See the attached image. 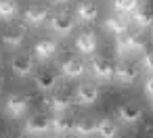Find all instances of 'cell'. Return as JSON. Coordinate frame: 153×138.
I'll return each mask as SVG.
<instances>
[{
    "instance_id": "5b68a950",
    "label": "cell",
    "mask_w": 153,
    "mask_h": 138,
    "mask_svg": "<svg viewBox=\"0 0 153 138\" xmlns=\"http://www.w3.org/2000/svg\"><path fill=\"white\" fill-rule=\"evenodd\" d=\"M115 117L122 125H136L143 119V107L136 103H124L115 109Z\"/></svg>"
},
{
    "instance_id": "9c48e42d",
    "label": "cell",
    "mask_w": 153,
    "mask_h": 138,
    "mask_svg": "<svg viewBox=\"0 0 153 138\" xmlns=\"http://www.w3.org/2000/svg\"><path fill=\"white\" fill-rule=\"evenodd\" d=\"M76 50L84 57H92L97 52V46H99V40H97V34L90 32V30H84L76 36V42H74Z\"/></svg>"
},
{
    "instance_id": "83f0119b",
    "label": "cell",
    "mask_w": 153,
    "mask_h": 138,
    "mask_svg": "<svg viewBox=\"0 0 153 138\" xmlns=\"http://www.w3.org/2000/svg\"><path fill=\"white\" fill-rule=\"evenodd\" d=\"M51 2H55V4H67L69 0H51Z\"/></svg>"
},
{
    "instance_id": "f1b7e54d",
    "label": "cell",
    "mask_w": 153,
    "mask_h": 138,
    "mask_svg": "<svg viewBox=\"0 0 153 138\" xmlns=\"http://www.w3.org/2000/svg\"><path fill=\"white\" fill-rule=\"evenodd\" d=\"M2 88H4V80H2V75H0V92H2Z\"/></svg>"
},
{
    "instance_id": "7a4b0ae2",
    "label": "cell",
    "mask_w": 153,
    "mask_h": 138,
    "mask_svg": "<svg viewBox=\"0 0 153 138\" xmlns=\"http://www.w3.org/2000/svg\"><path fill=\"white\" fill-rule=\"evenodd\" d=\"M46 21H48L51 32H53L55 36H59V38L69 36V34L74 32V27H76V17H74V13H69V11H57L55 15H48Z\"/></svg>"
},
{
    "instance_id": "277c9868",
    "label": "cell",
    "mask_w": 153,
    "mask_h": 138,
    "mask_svg": "<svg viewBox=\"0 0 153 138\" xmlns=\"http://www.w3.org/2000/svg\"><path fill=\"white\" fill-rule=\"evenodd\" d=\"M27 111H30V96L19 94V92L7 96V100H4V115H7V117L19 119V117H23Z\"/></svg>"
},
{
    "instance_id": "ac0fdd59",
    "label": "cell",
    "mask_w": 153,
    "mask_h": 138,
    "mask_svg": "<svg viewBox=\"0 0 153 138\" xmlns=\"http://www.w3.org/2000/svg\"><path fill=\"white\" fill-rule=\"evenodd\" d=\"M80 23H86V25H90V23H94L97 21V17H99V9H97V4L92 2V0H82V2L76 7V15H74Z\"/></svg>"
},
{
    "instance_id": "2e32d148",
    "label": "cell",
    "mask_w": 153,
    "mask_h": 138,
    "mask_svg": "<svg viewBox=\"0 0 153 138\" xmlns=\"http://www.w3.org/2000/svg\"><path fill=\"white\" fill-rule=\"evenodd\" d=\"M74 123H76V119H74V115H71L69 111H65V113H55V117L51 119V130H53L57 136H67V134L74 132Z\"/></svg>"
},
{
    "instance_id": "4316f807",
    "label": "cell",
    "mask_w": 153,
    "mask_h": 138,
    "mask_svg": "<svg viewBox=\"0 0 153 138\" xmlns=\"http://www.w3.org/2000/svg\"><path fill=\"white\" fill-rule=\"evenodd\" d=\"M0 138H21L19 134H15V132H7V134H2Z\"/></svg>"
},
{
    "instance_id": "6da1fadb",
    "label": "cell",
    "mask_w": 153,
    "mask_h": 138,
    "mask_svg": "<svg viewBox=\"0 0 153 138\" xmlns=\"http://www.w3.org/2000/svg\"><path fill=\"white\" fill-rule=\"evenodd\" d=\"M115 38H117L115 50H117V57L120 59H126L132 52H143L145 50V42H143L140 34H136V32H128L126 30L124 34H120Z\"/></svg>"
},
{
    "instance_id": "8992f818",
    "label": "cell",
    "mask_w": 153,
    "mask_h": 138,
    "mask_svg": "<svg viewBox=\"0 0 153 138\" xmlns=\"http://www.w3.org/2000/svg\"><path fill=\"white\" fill-rule=\"evenodd\" d=\"M90 75L99 82H111L113 80V65L105 59V57H94L90 59V67H88Z\"/></svg>"
},
{
    "instance_id": "44dd1931",
    "label": "cell",
    "mask_w": 153,
    "mask_h": 138,
    "mask_svg": "<svg viewBox=\"0 0 153 138\" xmlns=\"http://www.w3.org/2000/svg\"><path fill=\"white\" fill-rule=\"evenodd\" d=\"M130 15H132L134 25L140 27V30H149L151 23H153V15H151V9H149V7H140V4H138Z\"/></svg>"
},
{
    "instance_id": "cb8c5ba5",
    "label": "cell",
    "mask_w": 153,
    "mask_h": 138,
    "mask_svg": "<svg viewBox=\"0 0 153 138\" xmlns=\"http://www.w3.org/2000/svg\"><path fill=\"white\" fill-rule=\"evenodd\" d=\"M113 11H117L120 15H130L140 2H138V0H113Z\"/></svg>"
},
{
    "instance_id": "5bb4252c",
    "label": "cell",
    "mask_w": 153,
    "mask_h": 138,
    "mask_svg": "<svg viewBox=\"0 0 153 138\" xmlns=\"http://www.w3.org/2000/svg\"><path fill=\"white\" fill-rule=\"evenodd\" d=\"M34 65H36L34 57L32 55H25V52L15 55L13 61H11V69H13V73L17 77H30L34 73Z\"/></svg>"
},
{
    "instance_id": "4fadbf2b",
    "label": "cell",
    "mask_w": 153,
    "mask_h": 138,
    "mask_svg": "<svg viewBox=\"0 0 153 138\" xmlns=\"http://www.w3.org/2000/svg\"><path fill=\"white\" fill-rule=\"evenodd\" d=\"M59 73L63 77H69V80H80L84 73H86V63L80 59V57H67L61 67H59Z\"/></svg>"
},
{
    "instance_id": "d4e9b609",
    "label": "cell",
    "mask_w": 153,
    "mask_h": 138,
    "mask_svg": "<svg viewBox=\"0 0 153 138\" xmlns=\"http://www.w3.org/2000/svg\"><path fill=\"white\" fill-rule=\"evenodd\" d=\"M140 69H145L147 73L151 71V67H153V52L151 50H145L143 52V59H140V65H138Z\"/></svg>"
},
{
    "instance_id": "f546056e",
    "label": "cell",
    "mask_w": 153,
    "mask_h": 138,
    "mask_svg": "<svg viewBox=\"0 0 153 138\" xmlns=\"http://www.w3.org/2000/svg\"><path fill=\"white\" fill-rule=\"evenodd\" d=\"M57 138H59V136H57Z\"/></svg>"
},
{
    "instance_id": "30bf717a",
    "label": "cell",
    "mask_w": 153,
    "mask_h": 138,
    "mask_svg": "<svg viewBox=\"0 0 153 138\" xmlns=\"http://www.w3.org/2000/svg\"><path fill=\"white\" fill-rule=\"evenodd\" d=\"M48 15H51V11H48L46 4H38V2H34V4H30V7L23 11V23L34 25V27H40L42 23H46Z\"/></svg>"
},
{
    "instance_id": "9a60e30c",
    "label": "cell",
    "mask_w": 153,
    "mask_h": 138,
    "mask_svg": "<svg viewBox=\"0 0 153 138\" xmlns=\"http://www.w3.org/2000/svg\"><path fill=\"white\" fill-rule=\"evenodd\" d=\"M99 94H101V90H99L97 84H92V82H82V84L78 86V90H76V100H78L80 105H84V107H90V105H94V103L99 100Z\"/></svg>"
},
{
    "instance_id": "603a6c76",
    "label": "cell",
    "mask_w": 153,
    "mask_h": 138,
    "mask_svg": "<svg viewBox=\"0 0 153 138\" xmlns=\"http://www.w3.org/2000/svg\"><path fill=\"white\" fill-rule=\"evenodd\" d=\"M19 15L17 0H0V21H13Z\"/></svg>"
},
{
    "instance_id": "ba28073f",
    "label": "cell",
    "mask_w": 153,
    "mask_h": 138,
    "mask_svg": "<svg viewBox=\"0 0 153 138\" xmlns=\"http://www.w3.org/2000/svg\"><path fill=\"white\" fill-rule=\"evenodd\" d=\"M57 84H59V71H55V69H40L34 77V86L42 94L53 92L57 88Z\"/></svg>"
},
{
    "instance_id": "d6986e66",
    "label": "cell",
    "mask_w": 153,
    "mask_h": 138,
    "mask_svg": "<svg viewBox=\"0 0 153 138\" xmlns=\"http://www.w3.org/2000/svg\"><path fill=\"white\" fill-rule=\"evenodd\" d=\"M74 134L78 138H92L97 134V119L92 117H82L74 123Z\"/></svg>"
},
{
    "instance_id": "484cf974",
    "label": "cell",
    "mask_w": 153,
    "mask_h": 138,
    "mask_svg": "<svg viewBox=\"0 0 153 138\" xmlns=\"http://www.w3.org/2000/svg\"><path fill=\"white\" fill-rule=\"evenodd\" d=\"M145 94L151 100V94H153V82H151V77H147V82H145Z\"/></svg>"
},
{
    "instance_id": "7402d4cb",
    "label": "cell",
    "mask_w": 153,
    "mask_h": 138,
    "mask_svg": "<svg viewBox=\"0 0 153 138\" xmlns=\"http://www.w3.org/2000/svg\"><path fill=\"white\" fill-rule=\"evenodd\" d=\"M103 27L107 34H113V36H120L128 30V23L122 19V17H115V15H109L105 21H103Z\"/></svg>"
},
{
    "instance_id": "7c38bea8",
    "label": "cell",
    "mask_w": 153,
    "mask_h": 138,
    "mask_svg": "<svg viewBox=\"0 0 153 138\" xmlns=\"http://www.w3.org/2000/svg\"><path fill=\"white\" fill-rule=\"evenodd\" d=\"M51 130V117L46 113H34L25 121V134L30 136H44Z\"/></svg>"
},
{
    "instance_id": "e0dca14e",
    "label": "cell",
    "mask_w": 153,
    "mask_h": 138,
    "mask_svg": "<svg viewBox=\"0 0 153 138\" xmlns=\"http://www.w3.org/2000/svg\"><path fill=\"white\" fill-rule=\"evenodd\" d=\"M0 40H2V44L11 50L19 48L23 42H25V25H13V27H7L2 32V36H0Z\"/></svg>"
},
{
    "instance_id": "8fae6325",
    "label": "cell",
    "mask_w": 153,
    "mask_h": 138,
    "mask_svg": "<svg viewBox=\"0 0 153 138\" xmlns=\"http://www.w3.org/2000/svg\"><path fill=\"white\" fill-rule=\"evenodd\" d=\"M57 52H59V42L53 38H42V40H36V44H34L36 61H51L57 57Z\"/></svg>"
},
{
    "instance_id": "3957f363",
    "label": "cell",
    "mask_w": 153,
    "mask_h": 138,
    "mask_svg": "<svg viewBox=\"0 0 153 138\" xmlns=\"http://www.w3.org/2000/svg\"><path fill=\"white\" fill-rule=\"evenodd\" d=\"M140 77V67L132 61H117V65H113V80L120 82L122 86H132L136 80Z\"/></svg>"
},
{
    "instance_id": "ffe728a7",
    "label": "cell",
    "mask_w": 153,
    "mask_h": 138,
    "mask_svg": "<svg viewBox=\"0 0 153 138\" xmlns=\"http://www.w3.org/2000/svg\"><path fill=\"white\" fill-rule=\"evenodd\" d=\"M117 134H120V123L117 121H113L109 117H103V119L97 121V134L94 136H99V138H117Z\"/></svg>"
},
{
    "instance_id": "52a82bcc",
    "label": "cell",
    "mask_w": 153,
    "mask_h": 138,
    "mask_svg": "<svg viewBox=\"0 0 153 138\" xmlns=\"http://www.w3.org/2000/svg\"><path fill=\"white\" fill-rule=\"evenodd\" d=\"M74 98L67 94V92H48V96L44 98V105H46V109L48 111H53V113H65V111H69L71 107H74Z\"/></svg>"
}]
</instances>
